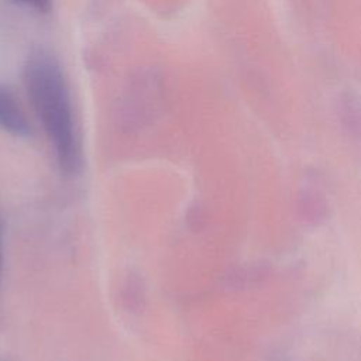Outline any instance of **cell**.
Segmentation results:
<instances>
[{
  "mask_svg": "<svg viewBox=\"0 0 361 361\" xmlns=\"http://www.w3.org/2000/svg\"><path fill=\"white\" fill-rule=\"evenodd\" d=\"M272 272V265L269 261H257L245 269H240L234 274V282L238 286L257 285L268 279Z\"/></svg>",
  "mask_w": 361,
  "mask_h": 361,
  "instance_id": "5",
  "label": "cell"
},
{
  "mask_svg": "<svg viewBox=\"0 0 361 361\" xmlns=\"http://www.w3.org/2000/svg\"><path fill=\"white\" fill-rule=\"evenodd\" d=\"M338 118L348 135L361 137V100L353 90H345L340 94Z\"/></svg>",
  "mask_w": 361,
  "mask_h": 361,
  "instance_id": "4",
  "label": "cell"
},
{
  "mask_svg": "<svg viewBox=\"0 0 361 361\" xmlns=\"http://www.w3.org/2000/svg\"><path fill=\"white\" fill-rule=\"evenodd\" d=\"M18 3L24 4L25 7L32 8L37 13H49L52 8V0H17Z\"/></svg>",
  "mask_w": 361,
  "mask_h": 361,
  "instance_id": "6",
  "label": "cell"
},
{
  "mask_svg": "<svg viewBox=\"0 0 361 361\" xmlns=\"http://www.w3.org/2000/svg\"><path fill=\"white\" fill-rule=\"evenodd\" d=\"M298 216L309 227H317L323 224L329 214V204L324 196L314 189L300 190L296 202Z\"/></svg>",
  "mask_w": 361,
  "mask_h": 361,
  "instance_id": "3",
  "label": "cell"
},
{
  "mask_svg": "<svg viewBox=\"0 0 361 361\" xmlns=\"http://www.w3.org/2000/svg\"><path fill=\"white\" fill-rule=\"evenodd\" d=\"M23 82L59 168L68 175L79 172L82 141L69 83L59 61L49 51H32L23 66Z\"/></svg>",
  "mask_w": 361,
  "mask_h": 361,
  "instance_id": "1",
  "label": "cell"
},
{
  "mask_svg": "<svg viewBox=\"0 0 361 361\" xmlns=\"http://www.w3.org/2000/svg\"><path fill=\"white\" fill-rule=\"evenodd\" d=\"M0 130L14 137H28L32 133L17 94L6 83H0Z\"/></svg>",
  "mask_w": 361,
  "mask_h": 361,
  "instance_id": "2",
  "label": "cell"
},
{
  "mask_svg": "<svg viewBox=\"0 0 361 361\" xmlns=\"http://www.w3.org/2000/svg\"><path fill=\"white\" fill-rule=\"evenodd\" d=\"M3 272V223L0 219V279Z\"/></svg>",
  "mask_w": 361,
  "mask_h": 361,
  "instance_id": "7",
  "label": "cell"
}]
</instances>
